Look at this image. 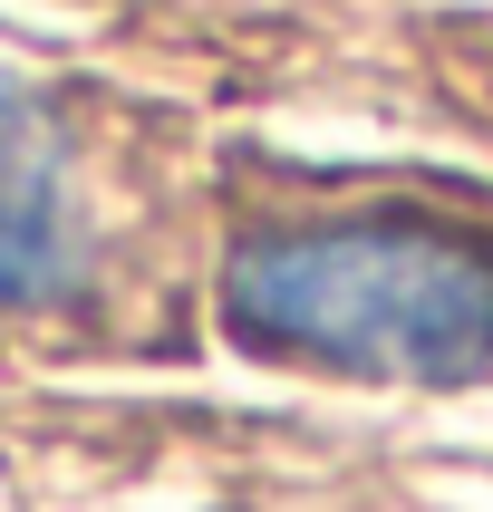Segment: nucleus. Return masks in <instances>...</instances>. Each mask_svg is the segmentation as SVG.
Returning a JSON list of instances; mask_svg holds the SVG:
<instances>
[{
	"label": "nucleus",
	"instance_id": "nucleus-1",
	"mask_svg": "<svg viewBox=\"0 0 493 512\" xmlns=\"http://www.w3.org/2000/svg\"><path fill=\"white\" fill-rule=\"evenodd\" d=\"M223 319L261 358L387 387H455L493 368V232L426 213L261 232L223 281Z\"/></svg>",
	"mask_w": 493,
	"mask_h": 512
},
{
	"label": "nucleus",
	"instance_id": "nucleus-2",
	"mask_svg": "<svg viewBox=\"0 0 493 512\" xmlns=\"http://www.w3.org/2000/svg\"><path fill=\"white\" fill-rule=\"evenodd\" d=\"M78 281V184L68 145L29 97H0V310L58 300Z\"/></svg>",
	"mask_w": 493,
	"mask_h": 512
}]
</instances>
